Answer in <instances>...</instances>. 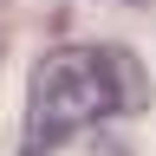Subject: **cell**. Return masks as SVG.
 <instances>
[{"label": "cell", "mask_w": 156, "mask_h": 156, "mask_svg": "<svg viewBox=\"0 0 156 156\" xmlns=\"http://www.w3.org/2000/svg\"><path fill=\"white\" fill-rule=\"evenodd\" d=\"M150 104V72L124 46H58L39 58L26 91V136L58 130H104L111 117Z\"/></svg>", "instance_id": "obj_1"}, {"label": "cell", "mask_w": 156, "mask_h": 156, "mask_svg": "<svg viewBox=\"0 0 156 156\" xmlns=\"http://www.w3.org/2000/svg\"><path fill=\"white\" fill-rule=\"evenodd\" d=\"M20 156H130L111 130H58V136H26Z\"/></svg>", "instance_id": "obj_2"}]
</instances>
